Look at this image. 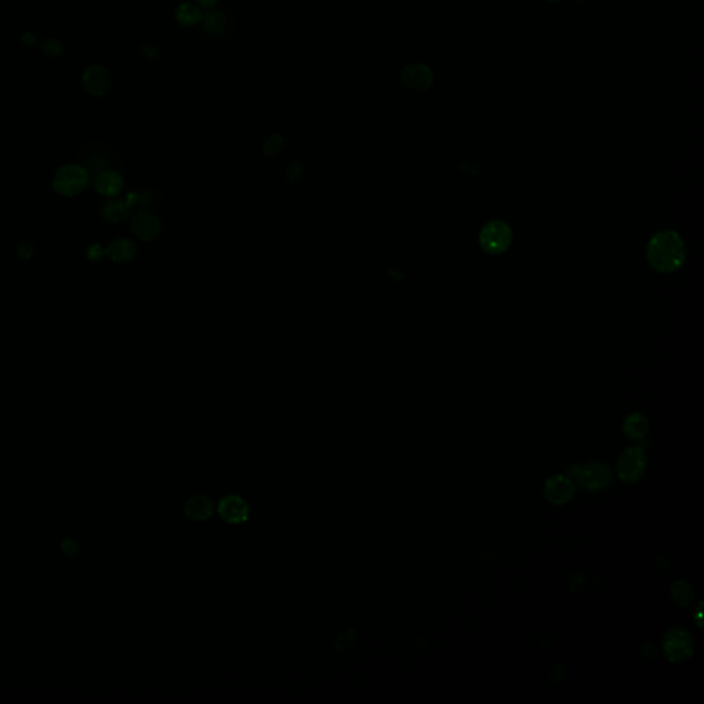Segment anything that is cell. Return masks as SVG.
Here are the masks:
<instances>
[{
    "label": "cell",
    "instance_id": "obj_24",
    "mask_svg": "<svg viewBox=\"0 0 704 704\" xmlns=\"http://www.w3.org/2000/svg\"><path fill=\"white\" fill-rule=\"evenodd\" d=\"M18 255L21 257H24V259H29L33 255V245L28 243V241L23 243V244L20 245V248H18Z\"/></svg>",
    "mask_w": 704,
    "mask_h": 704
},
{
    "label": "cell",
    "instance_id": "obj_18",
    "mask_svg": "<svg viewBox=\"0 0 704 704\" xmlns=\"http://www.w3.org/2000/svg\"><path fill=\"white\" fill-rule=\"evenodd\" d=\"M227 25H229L227 16L221 10L208 11L207 14H204L202 21H201L202 29L208 35H212V36L224 35L227 30Z\"/></svg>",
    "mask_w": 704,
    "mask_h": 704
},
{
    "label": "cell",
    "instance_id": "obj_27",
    "mask_svg": "<svg viewBox=\"0 0 704 704\" xmlns=\"http://www.w3.org/2000/svg\"><path fill=\"white\" fill-rule=\"evenodd\" d=\"M576 1H585V0H576Z\"/></svg>",
    "mask_w": 704,
    "mask_h": 704
},
{
    "label": "cell",
    "instance_id": "obj_8",
    "mask_svg": "<svg viewBox=\"0 0 704 704\" xmlns=\"http://www.w3.org/2000/svg\"><path fill=\"white\" fill-rule=\"evenodd\" d=\"M131 230L142 241H153L162 233V221L149 210H140L131 221Z\"/></svg>",
    "mask_w": 704,
    "mask_h": 704
},
{
    "label": "cell",
    "instance_id": "obj_11",
    "mask_svg": "<svg viewBox=\"0 0 704 704\" xmlns=\"http://www.w3.org/2000/svg\"><path fill=\"white\" fill-rule=\"evenodd\" d=\"M94 188L101 195L114 198L124 189V179L117 171L102 169L95 175Z\"/></svg>",
    "mask_w": 704,
    "mask_h": 704
},
{
    "label": "cell",
    "instance_id": "obj_13",
    "mask_svg": "<svg viewBox=\"0 0 704 704\" xmlns=\"http://www.w3.org/2000/svg\"><path fill=\"white\" fill-rule=\"evenodd\" d=\"M84 87L92 95H102L110 88V78L105 68L94 65L84 75Z\"/></svg>",
    "mask_w": 704,
    "mask_h": 704
},
{
    "label": "cell",
    "instance_id": "obj_10",
    "mask_svg": "<svg viewBox=\"0 0 704 704\" xmlns=\"http://www.w3.org/2000/svg\"><path fill=\"white\" fill-rule=\"evenodd\" d=\"M402 83L407 88L424 92L431 88L434 83V73L424 63H411L402 71Z\"/></svg>",
    "mask_w": 704,
    "mask_h": 704
},
{
    "label": "cell",
    "instance_id": "obj_6",
    "mask_svg": "<svg viewBox=\"0 0 704 704\" xmlns=\"http://www.w3.org/2000/svg\"><path fill=\"white\" fill-rule=\"evenodd\" d=\"M647 469V454L643 447L634 446L623 451L617 465V473L626 483L638 482Z\"/></svg>",
    "mask_w": 704,
    "mask_h": 704
},
{
    "label": "cell",
    "instance_id": "obj_25",
    "mask_svg": "<svg viewBox=\"0 0 704 704\" xmlns=\"http://www.w3.org/2000/svg\"><path fill=\"white\" fill-rule=\"evenodd\" d=\"M195 1L200 7H205V8H211L217 3V0H195Z\"/></svg>",
    "mask_w": 704,
    "mask_h": 704
},
{
    "label": "cell",
    "instance_id": "obj_1",
    "mask_svg": "<svg viewBox=\"0 0 704 704\" xmlns=\"http://www.w3.org/2000/svg\"><path fill=\"white\" fill-rule=\"evenodd\" d=\"M647 257L659 272L677 271L685 262L684 240L673 230H663L650 238Z\"/></svg>",
    "mask_w": 704,
    "mask_h": 704
},
{
    "label": "cell",
    "instance_id": "obj_5",
    "mask_svg": "<svg viewBox=\"0 0 704 704\" xmlns=\"http://www.w3.org/2000/svg\"><path fill=\"white\" fill-rule=\"evenodd\" d=\"M666 657L673 662H685L693 655V638L691 633L682 627L670 629L662 643Z\"/></svg>",
    "mask_w": 704,
    "mask_h": 704
},
{
    "label": "cell",
    "instance_id": "obj_4",
    "mask_svg": "<svg viewBox=\"0 0 704 704\" xmlns=\"http://www.w3.org/2000/svg\"><path fill=\"white\" fill-rule=\"evenodd\" d=\"M480 246L490 255L505 252L512 243V230L502 220H491L485 224L479 236Z\"/></svg>",
    "mask_w": 704,
    "mask_h": 704
},
{
    "label": "cell",
    "instance_id": "obj_3",
    "mask_svg": "<svg viewBox=\"0 0 704 704\" xmlns=\"http://www.w3.org/2000/svg\"><path fill=\"white\" fill-rule=\"evenodd\" d=\"M90 174L80 164H68L61 166L53 179L55 191L65 197L80 194L88 186Z\"/></svg>",
    "mask_w": 704,
    "mask_h": 704
},
{
    "label": "cell",
    "instance_id": "obj_22",
    "mask_svg": "<svg viewBox=\"0 0 704 704\" xmlns=\"http://www.w3.org/2000/svg\"><path fill=\"white\" fill-rule=\"evenodd\" d=\"M105 255V249L99 244L91 245L87 250V256L92 262H99Z\"/></svg>",
    "mask_w": 704,
    "mask_h": 704
},
{
    "label": "cell",
    "instance_id": "obj_19",
    "mask_svg": "<svg viewBox=\"0 0 704 704\" xmlns=\"http://www.w3.org/2000/svg\"><path fill=\"white\" fill-rule=\"evenodd\" d=\"M670 593H672V597L673 600L677 602L678 605L681 607H688L692 604L693 598H695V589L693 586L686 582V581H679V582H676L672 589H670Z\"/></svg>",
    "mask_w": 704,
    "mask_h": 704
},
{
    "label": "cell",
    "instance_id": "obj_23",
    "mask_svg": "<svg viewBox=\"0 0 704 704\" xmlns=\"http://www.w3.org/2000/svg\"><path fill=\"white\" fill-rule=\"evenodd\" d=\"M301 175H303V166H301L300 164H292V165H289V168H288V171H286V179H288L291 183L296 182Z\"/></svg>",
    "mask_w": 704,
    "mask_h": 704
},
{
    "label": "cell",
    "instance_id": "obj_16",
    "mask_svg": "<svg viewBox=\"0 0 704 704\" xmlns=\"http://www.w3.org/2000/svg\"><path fill=\"white\" fill-rule=\"evenodd\" d=\"M133 208L126 202V200H110L102 207V217L110 223L126 221L131 217Z\"/></svg>",
    "mask_w": 704,
    "mask_h": 704
},
{
    "label": "cell",
    "instance_id": "obj_12",
    "mask_svg": "<svg viewBox=\"0 0 704 704\" xmlns=\"http://www.w3.org/2000/svg\"><path fill=\"white\" fill-rule=\"evenodd\" d=\"M214 511H215L214 499L201 494L191 497L185 504V515L194 521H202L210 518Z\"/></svg>",
    "mask_w": 704,
    "mask_h": 704
},
{
    "label": "cell",
    "instance_id": "obj_14",
    "mask_svg": "<svg viewBox=\"0 0 704 704\" xmlns=\"http://www.w3.org/2000/svg\"><path fill=\"white\" fill-rule=\"evenodd\" d=\"M105 255L114 263H128L136 255V245L130 238H116L105 249Z\"/></svg>",
    "mask_w": 704,
    "mask_h": 704
},
{
    "label": "cell",
    "instance_id": "obj_9",
    "mask_svg": "<svg viewBox=\"0 0 704 704\" xmlns=\"http://www.w3.org/2000/svg\"><path fill=\"white\" fill-rule=\"evenodd\" d=\"M575 494V483L569 476L556 475L546 480L545 495L553 505H564Z\"/></svg>",
    "mask_w": 704,
    "mask_h": 704
},
{
    "label": "cell",
    "instance_id": "obj_21",
    "mask_svg": "<svg viewBox=\"0 0 704 704\" xmlns=\"http://www.w3.org/2000/svg\"><path fill=\"white\" fill-rule=\"evenodd\" d=\"M156 205V195L150 190H139L138 191V202L136 207L140 210H150Z\"/></svg>",
    "mask_w": 704,
    "mask_h": 704
},
{
    "label": "cell",
    "instance_id": "obj_20",
    "mask_svg": "<svg viewBox=\"0 0 704 704\" xmlns=\"http://www.w3.org/2000/svg\"><path fill=\"white\" fill-rule=\"evenodd\" d=\"M284 147H285L284 136L279 135V134H271L263 145V153L267 157H272V156L279 154L284 150Z\"/></svg>",
    "mask_w": 704,
    "mask_h": 704
},
{
    "label": "cell",
    "instance_id": "obj_15",
    "mask_svg": "<svg viewBox=\"0 0 704 704\" xmlns=\"http://www.w3.org/2000/svg\"><path fill=\"white\" fill-rule=\"evenodd\" d=\"M202 17L204 13L201 11V7L191 1L181 3L175 11L176 21L183 27H194L197 24H201Z\"/></svg>",
    "mask_w": 704,
    "mask_h": 704
},
{
    "label": "cell",
    "instance_id": "obj_7",
    "mask_svg": "<svg viewBox=\"0 0 704 704\" xmlns=\"http://www.w3.org/2000/svg\"><path fill=\"white\" fill-rule=\"evenodd\" d=\"M217 514L229 524H241L249 517V504L241 495H226L217 504Z\"/></svg>",
    "mask_w": 704,
    "mask_h": 704
},
{
    "label": "cell",
    "instance_id": "obj_2",
    "mask_svg": "<svg viewBox=\"0 0 704 704\" xmlns=\"http://www.w3.org/2000/svg\"><path fill=\"white\" fill-rule=\"evenodd\" d=\"M567 473L572 480L576 482L579 487L590 492H596L601 488L608 487L614 480L611 468L601 462L571 465L567 468Z\"/></svg>",
    "mask_w": 704,
    "mask_h": 704
},
{
    "label": "cell",
    "instance_id": "obj_17",
    "mask_svg": "<svg viewBox=\"0 0 704 704\" xmlns=\"http://www.w3.org/2000/svg\"><path fill=\"white\" fill-rule=\"evenodd\" d=\"M648 430H650V421L641 413L630 414L629 417H626L624 424H623L624 434L633 440L643 439L645 435L648 434Z\"/></svg>",
    "mask_w": 704,
    "mask_h": 704
},
{
    "label": "cell",
    "instance_id": "obj_26",
    "mask_svg": "<svg viewBox=\"0 0 704 704\" xmlns=\"http://www.w3.org/2000/svg\"><path fill=\"white\" fill-rule=\"evenodd\" d=\"M547 1H552V3H559V1H563V0H547Z\"/></svg>",
    "mask_w": 704,
    "mask_h": 704
}]
</instances>
